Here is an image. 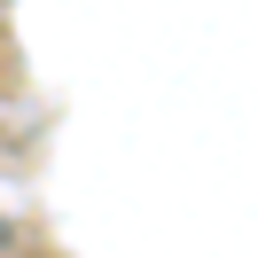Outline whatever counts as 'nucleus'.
Here are the masks:
<instances>
[{"label":"nucleus","instance_id":"1","mask_svg":"<svg viewBox=\"0 0 258 258\" xmlns=\"http://www.w3.org/2000/svg\"><path fill=\"white\" fill-rule=\"evenodd\" d=\"M8 242H16V227H8V219H0V250H8Z\"/></svg>","mask_w":258,"mask_h":258}]
</instances>
